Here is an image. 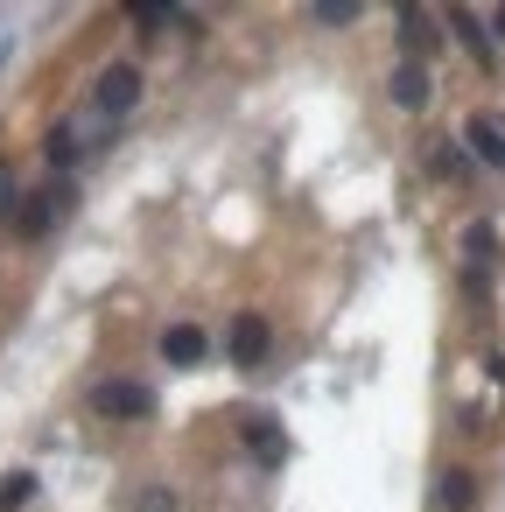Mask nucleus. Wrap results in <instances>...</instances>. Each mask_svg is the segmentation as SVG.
I'll return each instance as SVG.
<instances>
[{
  "label": "nucleus",
  "instance_id": "nucleus-16",
  "mask_svg": "<svg viewBox=\"0 0 505 512\" xmlns=\"http://www.w3.org/2000/svg\"><path fill=\"white\" fill-rule=\"evenodd\" d=\"M134 512H176V491H162V484H155V491H141V498H134Z\"/></svg>",
  "mask_w": 505,
  "mask_h": 512
},
{
  "label": "nucleus",
  "instance_id": "nucleus-11",
  "mask_svg": "<svg viewBox=\"0 0 505 512\" xmlns=\"http://www.w3.org/2000/svg\"><path fill=\"white\" fill-rule=\"evenodd\" d=\"M22 204H29V197H22V183H15V169H8V162H0V218H22Z\"/></svg>",
  "mask_w": 505,
  "mask_h": 512
},
{
  "label": "nucleus",
  "instance_id": "nucleus-2",
  "mask_svg": "<svg viewBox=\"0 0 505 512\" xmlns=\"http://www.w3.org/2000/svg\"><path fill=\"white\" fill-rule=\"evenodd\" d=\"M92 407H99L106 421H148V414H155V386H141V379H106V386H92Z\"/></svg>",
  "mask_w": 505,
  "mask_h": 512
},
{
  "label": "nucleus",
  "instance_id": "nucleus-5",
  "mask_svg": "<svg viewBox=\"0 0 505 512\" xmlns=\"http://www.w3.org/2000/svg\"><path fill=\"white\" fill-rule=\"evenodd\" d=\"M225 351H232V365H246V372H253V365H260V358L274 351V330H267L260 316H239V323H232V344H225Z\"/></svg>",
  "mask_w": 505,
  "mask_h": 512
},
{
  "label": "nucleus",
  "instance_id": "nucleus-17",
  "mask_svg": "<svg viewBox=\"0 0 505 512\" xmlns=\"http://www.w3.org/2000/svg\"><path fill=\"white\" fill-rule=\"evenodd\" d=\"M491 29H498V36H505V8H498V22H491Z\"/></svg>",
  "mask_w": 505,
  "mask_h": 512
},
{
  "label": "nucleus",
  "instance_id": "nucleus-7",
  "mask_svg": "<svg viewBox=\"0 0 505 512\" xmlns=\"http://www.w3.org/2000/svg\"><path fill=\"white\" fill-rule=\"evenodd\" d=\"M246 449H253L260 463H281V456H288V428H281V421H246Z\"/></svg>",
  "mask_w": 505,
  "mask_h": 512
},
{
  "label": "nucleus",
  "instance_id": "nucleus-3",
  "mask_svg": "<svg viewBox=\"0 0 505 512\" xmlns=\"http://www.w3.org/2000/svg\"><path fill=\"white\" fill-rule=\"evenodd\" d=\"M92 106H99L106 120H127V113L141 106V71H134V64H106L99 85H92Z\"/></svg>",
  "mask_w": 505,
  "mask_h": 512
},
{
  "label": "nucleus",
  "instance_id": "nucleus-6",
  "mask_svg": "<svg viewBox=\"0 0 505 512\" xmlns=\"http://www.w3.org/2000/svg\"><path fill=\"white\" fill-rule=\"evenodd\" d=\"M162 358H169V365H204V358H211V337H204L197 323H169V330H162Z\"/></svg>",
  "mask_w": 505,
  "mask_h": 512
},
{
  "label": "nucleus",
  "instance_id": "nucleus-9",
  "mask_svg": "<svg viewBox=\"0 0 505 512\" xmlns=\"http://www.w3.org/2000/svg\"><path fill=\"white\" fill-rule=\"evenodd\" d=\"M36 498V470H8V477H0V512H22Z\"/></svg>",
  "mask_w": 505,
  "mask_h": 512
},
{
  "label": "nucleus",
  "instance_id": "nucleus-1",
  "mask_svg": "<svg viewBox=\"0 0 505 512\" xmlns=\"http://www.w3.org/2000/svg\"><path fill=\"white\" fill-rule=\"evenodd\" d=\"M71 211H78V183H64V176H57L43 197H29V204H22V218H15V225H22L29 239H50V232H57Z\"/></svg>",
  "mask_w": 505,
  "mask_h": 512
},
{
  "label": "nucleus",
  "instance_id": "nucleus-15",
  "mask_svg": "<svg viewBox=\"0 0 505 512\" xmlns=\"http://www.w3.org/2000/svg\"><path fill=\"white\" fill-rule=\"evenodd\" d=\"M316 22H330V29H344V22H358V8H351V0H323V8H316Z\"/></svg>",
  "mask_w": 505,
  "mask_h": 512
},
{
  "label": "nucleus",
  "instance_id": "nucleus-8",
  "mask_svg": "<svg viewBox=\"0 0 505 512\" xmlns=\"http://www.w3.org/2000/svg\"><path fill=\"white\" fill-rule=\"evenodd\" d=\"M463 141H470V155H477L484 169H505V134H498L491 120H470V134H463Z\"/></svg>",
  "mask_w": 505,
  "mask_h": 512
},
{
  "label": "nucleus",
  "instance_id": "nucleus-12",
  "mask_svg": "<svg viewBox=\"0 0 505 512\" xmlns=\"http://www.w3.org/2000/svg\"><path fill=\"white\" fill-rule=\"evenodd\" d=\"M449 29H456V36H463V43H470L477 57H491V36H484V29H477V22H470L463 8H449Z\"/></svg>",
  "mask_w": 505,
  "mask_h": 512
},
{
  "label": "nucleus",
  "instance_id": "nucleus-13",
  "mask_svg": "<svg viewBox=\"0 0 505 512\" xmlns=\"http://www.w3.org/2000/svg\"><path fill=\"white\" fill-rule=\"evenodd\" d=\"M71 162H78V134H71V127H57V134H50V169L64 176Z\"/></svg>",
  "mask_w": 505,
  "mask_h": 512
},
{
  "label": "nucleus",
  "instance_id": "nucleus-10",
  "mask_svg": "<svg viewBox=\"0 0 505 512\" xmlns=\"http://www.w3.org/2000/svg\"><path fill=\"white\" fill-rule=\"evenodd\" d=\"M470 491H477V484H470V470H442V505H449V512H463V505H470Z\"/></svg>",
  "mask_w": 505,
  "mask_h": 512
},
{
  "label": "nucleus",
  "instance_id": "nucleus-4",
  "mask_svg": "<svg viewBox=\"0 0 505 512\" xmlns=\"http://www.w3.org/2000/svg\"><path fill=\"white\" fill-rule=\"evenodd\" d=\"M393 106H407V113H421L428 99H435V78H428V64H414V57H400V71H393Z\"/></svg>",
  "mask_w": 505,
  "mask_h": 512
},
{
  "label": "nucleus",
  "instance_id": "nucleus-14",
  "mask_svg": "<svg viewBox=\"0 0 505 512\" xmlns=\"http://www.w3.org/2000/svg\"><path fill=\"white\" fill-rule=\"evenodd\" d=\"M400 36H407V57L421 64V43H428V29H421V8H400Z\"/></svg>",
  "mask_w": 505,
  "mask_h": 512
}]
</instances>
